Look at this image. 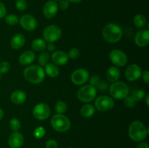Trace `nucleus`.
<instances>
[{
	"mask_svg": "<svg viewBox=\"0 0 149 148\" xmlns=\"http://www.w3.org/2000/svg\"><path fill=\"white\" fill-rule=\"evenodd\" d=\"M27 95L22 90H15L10 95V100L12 102L15 104H21L26 102Z\"/></svg>",
	"mask_w": 149,
	"mask_h": 148,
	"instance_id": "obj_19",
	"label": "nucleus"
},
{
	"mask_svg": "<svg viewBox=\"0 0 149 148\" xmlns=\"http://www.w3.org/2000/svg\"><path fill=\"white\" fill-rule=\"evenodd\" d=\"M132 97L134 99L135 102L140 101V100H143L146 96V92L143 89H137L132 92Z\"/></svg>",
	"mask_w": 149,
	"mask_h": 148,
	"instance_id": "obj_30",
	"label": "nucleus"
},
{
	"mask_svg": "<svg viewBox=\"0 0 149 148\" xmlns=\"http://www.w3.org/2000/svg\"><path fill=\"white\" fill-rule=\"evenodd\" d=\"M19 23L23 29L28 31H33L37 27V20L30 14H25L19 19Z\"/></svg>",
	"mask_w": 149,
	"mask_h": 148,
	"instance_id": "obj_12",
	"label": "nucleus"
},
{
	"mask_svg": "<svg viewBox=\"0 0 149 148\" xmlns=\"http://www.w3.org/2000/svg\"><path fill=\"white\" fill-rule=\"evenodd\" d=\"M80 55V52L77 48H72L69 50L68 54V57L71 58V59H77L79 57Z\"/></svg>",
	"mask_w": 149,
	"mask_h": 148,
	"instance_id": "obj_35",
	"label": "nucleus"
},
{
	"mask_svg": "<svg viewBox=\"0 0 149 148\" xmlns=\"http://www.w3.org/2000/svg\"><path fill=\"white\" fill-rule=\"evenodd\" d=\"M147 20L145 15L143 14H138L134 17L133 23L138 28H142L146 25Z\"/></svg>",
	"mask_w": 149,
	"mask_h": 148,
	"instance_id": "obj_25",
	"label": "nucleus"
},
{
	"mask_svg": "<svg viewBox=\"0 0 149 148\" xmlns=\"http://www.w3.org/2000/svg\"><path fill=\"white\" fill-rule=\"evenodd\" d=\"M26 42V38L21 33L14 35L10 40V46L14 49H19L23 46Z\"/></svg>",
	"mask_w": 149,
	"mask_h": 148,
	"instance_id": "obj_20",
	"label": "nucleus"
},
{
	"mask_svg": "<svg viewBox=\"0 0 149 148\" xmlns=\"http://www.w3.org/2000/svg\"><path fill=\"white\" fill-rule=\"evenodd\" d=\"M51 59L52 63L55 64L56 65H64L68 63L69 60V57L68 54L65 53L63 51H55L52 53L51 56Z\"/></svg>",
	"mask_w": 149,
	"mask_h": 148,
	"instance_id": "obj_17",
	"label": "nucleus"
},
{
	"mask_svg": "<svg viewBox=\"0 0 149 148\" xmlns=\"http://www.w3.org/2000/svg\"><path fill=\"white\" fill-rule=\"evenodd\" d=\"M50 124L54 130L58 132H65L71 127L69 118L63 114H55L51 118Z\"/></svg>",
	"mask_w": 149,
	"mask_h": 148,
	"instance_id": "obj_4",
	"label": "nucleus"
},
{
	"mask_svg": "<svg viewBox=\"0 0 149 148\" xmlns=\"http://www.w3.org/2000/svg\"><path fill=\"white\" fill-rule=\"evenodd\" d=\"M95 113V107L91 104H85L81 107L80 113L84 118H90Z\"/></svg>",
	"mask_w": 149,
	"mask_h": 148,
	"instance_id": "obj_23",
	"label": "nucleus"
},
{
	"mask_svg": "<svg viewBox=\"0 0 149 148\" xmlns=\"http://www.w3.org/2000/svg\"><path fill=\"white\" fill-rule=\"evenodd\" d=\"M90 78V73L88 71L83 68L75 70L71 75V80L75 85L80 86L85 84Z\"/></svg>",
	"mask_w": 149,
	"mask_h": 148,
	"instance_id": "obj_11",
	"label": "nucleus"
},
{
	"mask_svg": "<svg viewBox=\"0 0 149 148\" xmlns=\"http://www.w3.org/2000/svg\"><path fill=\"white\" fill-rule=\"evenodd\" d=\"M69 7V2L67 0H61L60 1L59 4H58V7L62 10H65L66 9L68 8Z\"/></svg>",
	"mask_w": 149,
	"mask_h": 148,
	"instance_id": "obj_38",
	"label": "nucleus"
},
{
	"mask_svg": "<svg viewBox=\"0 0 149 148\" xmlns=\"http://www.w3.org/2000/svg\"><path fill=\"white\" fill-rule=\"evenodd\" d=\"M25 79L33 84H39L45 80V70L39 65H29L23 71Z\"/></svg>",
	"mask_w": 149,
	"mask_h": 148,
	"instance_id": "obj_1",
	"label": "nucleus"
},
{
	"mask_svg": "<svg viewBox=\"0 0 149 148\" xmlns=\"http://www.w3.org/2000/svg\"><path fill=\"white\" fill-rule=\"evenodd\" d=\"M142 73V69L139 65L137 64H132L125 70V77L127 81H135L141 78Z\"/></svg>",
	"mask_w": 149,
	"mask_h": 148,
	"instance_id": "obj_13",
	"label": "nucleus"
},
{
	"mask_svg": "<svg viewBox=\"0 0 149 148\" xmlns=\"http://www.w3.org/2000/svg\"><path fill=\"white\" fill-rule=\"evenodd\" d=\"M124 100V104H125L126 107H129V108H132L136 104V102L134 100V99L132 98V96H127V97H125Z\"/></svg>",
	"mask_w": 149,
	"mask_h": 148,
	"instance_id": "obj_33",
	"label": "nucleus"
},
{
	"mask_svg": "<svg viewBox=\"0 0 149 148\" xmlns=\"http://www.w3.org/2000/svg\"><path fill=\"white\" fill-rule=\"evenodd\" d=\"M136 148H149V147L148 143L146 142H141L140 144H138Z\"/></svg>",
	"mask_w": 149,
	"mask_h": 148,
	"instance_id": "obj_43",
	"label": "nucleus"
},
{
	"mask_svg": "<svg viewBox=\"0 0 149 148\" xmlns=\"http://www.w3.org/2000/svg\"><path fill=\"white\" fill-rule=\"evenodd\" d=\"M109 58L112 63L116 67H124L127 63V56L120 49H113L109 54Z\"/></svg>",
	"mask_w": 149,
	"mask_h": 148,
	"instance_id": "obj_10",
	"label": "nucleus"
},
{
	"mask_svg": "<svg viewBox=\"0 0 149 148\" xmlns=\"http://www.w3.org/2000/svg\"><path fill=\"white\" fill-rule=\"evenodd\" d=\"M24 143L23 135L19 131L13 132L8 139V145L11 148H20Z\"/></svg>",
	"mask_w": 149,
	"mask_h": 148,
	"instance_id": "obj_16",
	"label": "nucleus"
},
{
	"mask_svg": "<svg viewBox=\"0 0 149 148\" xmlns=\"http://www.w3.org/2000/svg\"><path fill=\"white\" fill-rule=\"evenodd\" d=\"M68 148H74V147H68Z\"/></svg>",
	"mask_w": 149,
	"mask_h": 148,
	"instance_id": "obj_49",
	"label": "nucleus"
},
{
	"mask_svg": "<svg viewBox=\"0 0 149 148\" xmlns=\"http://www.w3.org/2000/svg\"><path fill=\"white\" fill-rule=\"evenodd\" d=\"M68 2H73V3H79V2H81L82 0H67Z\"/></svg>",
	"mask_w": 149,
	"mask_h": 148,
	"instance_id": "obj_45",
	"label": "nucleus"
},
{
	"mask_svg": "<svg viewBox=\"0 0 149 148\" xmlns=\"http://www.w3.org/2000/svg\"><path fill=\"white\" fill-rule=\"evenodd\" d=\"M46 47L49 52H54L55 50V49H56V46H55L54 43H49L48 44H47Z\"/></svg>",
	"mask_w": 149,
	"mask_h": 148,
	"instance_id": "obj_42",
	"label": "nucleus"
},
{
	"mask_svg": "<svg viewBox=\"0 0 149 148\" xmlns=\"http://www.w3.org/2000/svg\"><path fill=\"white\" fill-rule=\"evenodd\" d=\"M135 43L137 46L144 47L149 43V30L148 29H141L135 36Z\"/></svg>",
	"mask_w": 149,
	"mask_h": 148,
	"instance_id": "obj_15",
	"label": "nucleus"
},
{
	"mask_svg": "<svg viewBox=\"0 0 149 148\" xmlns=\"http://www.w3.org/2000/svg\"><path fill=\"white\" fill-rule=\"evenodd\" d=\"M45 132H46V131H45V128L42 127V126H39L33 131V136L36 139H42L45 135Z\"/></svg>",
	"mask_w": 149,
	"mask_h": 148,
	"instance_id": "obj_32",
	"label": "nucleus"
},
{
	"mask_svg": "<svg viewBox=\"0 0 149 148\" xmlns=\"http://www.w3.org/2000/svg\"><path fill=\"white\" fill-rule=\"evenodd\" d=\"M97 88H98L100 90H101V91H106V90L108 89V84H106V82H104V81H103V82L100 81V84L98 85Z\"/></svg>",
	"mask_w": 149,
	"mask_h": 148,
	"instance_id": "obj_41",
	"label": "nucleus"
},
{
	"mask_svg": "<svg viewBox=\"0 0 149 148\" xmlns=\"http://www.w3.org/2000/svg\"><path fill=\"white\" fill-rule=\"evenodd\" d=\"M53 1H61V0H53Z\"/></svg>",
	"mask_w": 149,
	"mask_h": 148,
	"instance_id": "obj_47",
	"label": "nucleus"
},
{
	"mask_svg": "<svg viewBox=\"0 0 149 148\" xmlns=\"http://www.w3.org/2000/svg\"><path fill=\"white\" fill-rule=\"evenodd\" d=\"M1 73H0V80H1Z\"/></svg>",
	"mask_w": 149,
	"mask_h": 148,
	"instance_id": "obj_48",
	"label": "nucleus"
},
{
	"mask_svg": "<svg viewBox=\"0 0 149 148\" xmlns=\"http://www.w3.org/2000/svg\"><path fill=\"white\" fill-rule=\"evenodd\" d=\"M67 109H68V106L64 101L60 100L55 103V110L58 114H63L67 111Z\"/></svg>",
	"mask_w": 149,
	"mask_h": 148,
	"instance_id": "obj_27",
	"label": "nucleus"
},
{
	"mask_svg": "<svg viewBox=\"0 0 149 148\" xmlns=\"http://www.w3.org/2000/svg\"><path fill=\"white\" fill-rule=\"evenodd\" d=\"M36 55L31 50L25 51L19 57V63L22 65H29L34 61Z\"/></svg>",
	"mask_w": 149,
	"mask_h": 148,
	"instance_id": "obj_18",
	"label": "nucleus"
},
{
	"mask_svg": "<svg viewBox=\"0 0 149 148\" xmlns=\"http://www.w3.org/2000/svg\"><path fill=\"white\" fill-rule=\"evenodd\" d=\"M10 70V65L7 61H2L0 62V73H7Z\"/></svg>",
	"mask_w": 149,
	"mask_h": 148,
	"instance_id": "obj_34",
	"label": "nucleus"
},
{
	"mask_svg": "<svg viewBox=\"0 0 149 148\" xmlns=\"http://www.w3.org/2000/svg\"><path fill=\"white\" fill-rule=\"evenodd\" d=\"M49 54L47 52H42L40 55L38 57V62H39V65L41 67H45L47 64L49 62Z\"/></svg>",
	"mask_w": 149,
	"mask_h": 148,
	"instance_id": "obj_26",
	"label": "nucleus"
},
{
	"mask_svg": "<svg viewBox=\"0 0 149 148\" xmlns=\"http://www.w3.org/2000/svg\"><path fill=\"white\" fill-rule=\"evenodd\" d=\"M46 46V41L42 39H36L31 42L32 49L36 52H43Z\"/></svg>",
	"mask_w": 149,
	"mask_h": 148,
	"instance_id": "obj_24",
	"label": "nucleus"
},
{
	"mask_svg": "<svg viewBox=\"0 0 149 148\" xmlns=\"http://www.w3.org/2000/svg\"><path fill=\"white\" fill-rule=\"evenodd\" d=\"M102 35L103 39L109 43H116L122 39L123 30L120 26L116 23H109L103 28Z\"/></svg>",
	"mask_w": 149,
	"mask_h": 148,
	"instance_id": "obj_2",
	"label": "nucleus"
},
{
	"mask_svg": "<svg viewBox=\"0 0 149 148\" xmlns=\"http://www.w3.org/2000/svg\"><path fill=\"white\" fill-rule=\"evenodd\" d=\"M148 133L147 129L140 120H135L130 123L128 129V134L130 138L134 142H141L146 138Z\"/></svg>",
	"mask_w": 149,
	"mask_h": 148,
	"instance_id": "obj_3",
	"label": "nucleus"
},
{
	"mask_svg": "<svg viewBox=\"0 0 149 148\" xmlns=\"http://www.w3.org/2000/svg\"><path fill=\"white\" fill-rule=\"evenodd\" d=\"M143 78V81L146 83V84H149V71H145L142 73V75H141Z\"/></svg>",
	"mask_w": 149,
	"mask_h": 148,
	"instance_id": "obj_40",
	"label": "nucleus"
},
{
	"mask_svg": "<svg viewBox=\"0 0 149 148\" xmlns=\"http://www.w3.org/2000/svg\"><path fill=\"white\" fill-rule=\"evenodd\" d=\"M58 144L55 139H49L46 142V148H58Z\"/></svg>",
	"mask_w": 149,
	"mask_h": 148,
	"instance_id": "obj_37",
	"label": "nucleus"
},
{
	"mask_svg": "<svg viewBox=\"0 0 149 148\" xmlns=\"http://www.w3.org/2000/svg\"><path fill=\"white\" fill-rule=\"evenodd\" d=\"M129 87L122 81H116L112 83L109 87L111 96L116 100H123L129 94Z\"/></svg>",
	"mask_w": 149,
	"mask_h": 148,
	"instance_id": "obj_5",
	"label": "nucleus"
},
{
	"mask_svg": "<svg viewBox=\"0 0 149 148\" xmlns=\"http://www.w3.org/2000/svg\"><path fill=\"white\" fill-rule=\"evenodd\" d=\"M32 113L35 118L39 120H44L49 117L51 110L48 104L42 102L34 106Z\"/></svg>",
	"mask_w": 149,
	"mask_h": 148,
	"instance_id": "obj_9",
	"label": "nucleus"
},
{
	"mask_svg": "<svg viewBox=\"0 0 149 148\" xmlns=\"http://www.w3.org/2000/svg\"><path fill=\"white\" fill-rule=\"evenodd\" d=\"M6 14H7V8L5 5L0 1V19L5 17Z\"/></svg>",
	"mask_w": 149,
	"mask_h": 148,
	"instance_id": "obj_39",
	"label": "nucleus"
},
{
	"mask_svg": "<svg viewBox=\"0 0 149 148\" xmlns=\"http://www.w3.org/2000/svg\"><path fill=\"white\" fill-rule=\"evenodd\" d=\"M58 4L53 0L47 1L43 7V15L46 18L52 19L57 15L58 11Z\"/></svg>",
	"mask_w": 149,
	"mask_h": 148,
	"instance_id": "obj_14",
	"label": "nucleus"
},
{
	"mask_svg": "<svg viewBox=\"0 0 149 148\" xmlns=\"http://www.w3.org/2000/svg\"><path fill=\"white\" fill-rule=\"evenodd\" d=\"M90 85L96 88V87L98 86V85L100 83V77L97 75H92L91 78H90Z\"/></svg>",
	"mask_w": 149,
	"mask_h": 148,
	"instance_id": "obj_36",
	"label": "nucleus"
},
{
	"mask_svg": "<svg viewBox=\"0 0 149 148\" xmlns=\"http://www.w3.org/2000/svg\"><path fill=\"white\" fill-rule=\"evenodd\" d=\"M97 89L91 85H85L81 87L77 92V98L82 102H90L96 97Z\"/></svg>",
	"mask_w": 149,
	"mask_h": 148,
	"instance_id": "obj_7",
	"label": "nucleus"
},
{
	"mask_svg": "<svg viewBox=\"0 0 149 148\" xmlns=\"http://www.w3.org/2000/svg\"><path fill=\"white\" fill-rule=\"evenodd\" d=\"M15 7L19 11H25L28 7L27 1L26 0H16Z\"/></svg>",
	"mask_w": 149,
	"mask_h": 148,
	"instance_id": "obj_31",
	"label": "nucleus"
},
{
	"mask_svg": "<svg viewBox=\"0 0 149 148\" xmlns=\"http://www.w3.org/2000/svg\"><path fill=\"white\" fill-rule=\"evenodd\" d=\"M9 126H10V129L13 131V132L19 131V130L21 128V123H20V120L17 118H13L11 120H10V123H9Z\"/></svg>",
	"mask_w": 149,
	"mask_h": 148,
	"instance_id": "obj_29",
	"label": "nucleus"
},
{
	"mask_svg": "<svg viewBox=\"0 0 149 148\" xmlns=\"http://www.w3.org/2000/svg\"><path fill=\"white\" fill-rule=\"evenodd\" d=\"M114 106L113 98L106 95H101L95 101V107L99 111H107L111 110Z\"/></svg>",
	"mask_w": 149,
	"mask_h": 148,
	"instance_id": "obj_8",
	"label": "nucleus"
},
{
	"mask_svg": "<svg viewBox=\"0 0 149 148\" xmlns=\"http://www.w3.org/2000/svg\"><path fill=\"white\" fill-rule=\"evenodd\" d=\"M62 35V30L59 26L56 25H49L47 26L43 30L42 36L45 41L48 43H54L57 41Z\"/></svg>",
	"mask_w": 149,
	"mask_h": 148,
	"instance_id": "obj_6",
	"label": "nucleus"
},
{
	"mask_svg": "<svg viewBox=\"0 0 149 148\" xmlns=\"http://www.w3.org/2000/svg\"><path fill=\"white\" fill-rule=\"evenodd\" d=\"M120 70L116 66H111L106 71V79L111 83L116 82L120 77Z\"/></svg>",
	"mask_w": 149,
	"mask_h": 148,
	"instance_id": "obj_21",
	"label": "nucleus"
},
{
	"mask_svg": "<svg viewBox=\"0 0 149 148\" xmlns=\"http://www.w3.org/2000/svg\"><path fill=\"white\" fill-rule=\"evenodd\" d=\"M148 99H149V94H148L146 95V103L147 106L149 105V102H148Z\"/></svg>",
	"mask_w": 149,
	"mask_h": 148,
	"instance_id": "obj_46",
	"label": "nucleus"
},
{
	"mask_svg": "<svg viewBox=\"0 0 149 148\" xmlns=\"http://www.w3.org/2000/svg\"><path fill=\"white\" fill-rule=\"evenodd\" d=\"M4 111L2 110V109L0 108V121L2 120V118H4Z\"/></svg>",
	"mask_w": 149,
	"mask_h": 148,
	"instance_id": "obj_44",
	"label": "nucleus"
},
{
	"mask_svg": "<svg viewBox=\"0 0 149 148\" xmlns=\"http://www.w3.org/2000/svg\"><path fill=\"white\" fill-rule=\"evenodd\" d=\"M45 74L52 78H55L58 76L60 73V69L55 64L52 62H48L45 66Z\"/></svg>",
	"mask_w": 149,
	"mask_h": 148,
	"instance_id": "obj_22",
	"label": "nucleus"
},
{
	"mask_svg": "<svg viewBox=\"0 0 149 148\" xmlns=\"http://www.w3.org/2000/svg\"><path fill=\"white\" fill-rule=\"evenodd\" d=\"M4 20L7 24L10 26H15L19 23V18L16 15L9 14L4 17Z\"/></svg>",
	"mask_w": 149,
	"mask_h": 148,
	"instance_id": "obj_28",
	"label": "nucleus"
}]
</instances>
